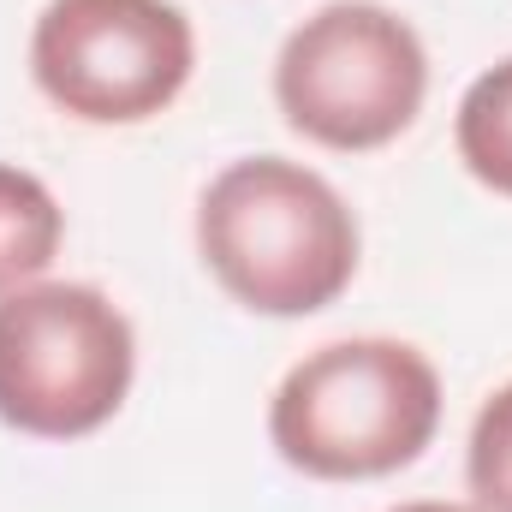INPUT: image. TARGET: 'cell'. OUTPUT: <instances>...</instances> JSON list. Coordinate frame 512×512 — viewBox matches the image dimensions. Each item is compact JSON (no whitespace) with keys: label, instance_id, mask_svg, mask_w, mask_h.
<instances>
[{"label":"cell","instance_id":"obj_8","mask_svg":"<svg viewBox=\"0 0 512 512\" xmlns=\"http://www.w3.org/2000/svg\"><path fill=\"white\" fill-rule=\"evenodd\" d=\"M465 489L477 512H512V382H501L471 417Z\"/></svg>","mask_w":512,"mask_h":512},{"label":"cell","instance_id":"obj_5","mask_svg":"<svg viewBox=\"0 0 512 512\" xmlns=\"http://www.w3.org/2000/svg\"><path fill=\"white\" fill-rule=\"evenodd\" d=\"M197 72V30L173 0H48L30 24L36 90L84 126H143Z\"/></svg>","mask_w":512,"mask_h":512},{"label":"cell","instance_id":"obj_1","mask_svg":"<svg viewBox=\"0 0 512 512\" xmlns=\"http://www.w3.org/2000/svg\"><path fill=\"white\" fill-rule=\"evenodd\" d=\"M197 256L251 316L298 322L358 280V215L304 161H227L197 197Z\"/></svg>","mask_w":512,"mask_h":512},{"label":"cell","instance_id":"obj_4","mask_svg":"<svg viewBox=\"0 0 512 512\" xmlns=\"http://www.w3.org/2000/svg\"><path fill=\"white\" fill-rule=\"evenodd\" d=\"M137 376L131 316L90 280H36L0 298V423L30 441H84L120 417Z\"/></svg>","mask_w":512,"mask_h":512},{"label":"cell","instance_id":"obj_2","mask_svg":"<svg viewBox=\"0 0 512 512\" xmlns=\"http://www.w3.org/2000/svg\"><path fill=\"white\" fill-rule=\"evenodd\" d=\"M441 429V370L411 340L352 334L304 352L268 399V447L316 483H382Z\"/></svg>","mask_w":512,"mask_h":512},{"label":"cell","instance_id":"obj_7","mask_svg":"<svg viewBox=\"0 0 512 512\" xmlns=\"http://www.w3.org/2000/svg\"><path fill=\"white\" fill-rule=\"evenodd\" d=\"M453 149L483 191L512 203V54L465 84L453 114Z\"/></svg>","mask_w":512,"mask_h":512},{"label":"cell","instance_id":"obj_9","mask_svg":"<svg viewBox=\"0 0 512 512\" xmlns=\"http://www.w3.org/2000/svg\"><path fill=\"white\" fill-rule=\"evenodd\" d=\"M387 512H477L471 501H399V507H387Z\"/></svg>","mask_w":512,"mask_h":512},{"label":"cell","instance_id":"obj_6","mask_svg":"<svg viewBox=\"0 0 512 512\" xmlns=\"http://www.w3.org/2000/svg\"><path fill=\"white\" fill-rule=\"evenodd\" d=\"M60 245H66V209L54 203V191L36 173L0 161V298L48 280Z\"/></svg>","mask_w":512,"mask_h":512},{"label":"cell","instance_id":"obj_3","mask_svg":"<svg viewBox=\"0 0 512 512\" xmlns=\"http://www.w3.org/2000/svg\"><path fill=\"white\" fill-rule=\"evenodd\" d=\"M429 48L382 0H328L274 54V108L316 149L370 155L417 126Z\"/></svg>","mask_w":512,"mask_h":512}]
</instances>
